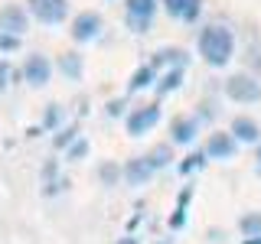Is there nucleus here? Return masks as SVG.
<instances>
[{
	"instance_id": "f257e3e1",
	"label": "nucleus",
	"mask_w": 261,
	"mask_h": 244,
	"mask_svg": "<svg viewBox=\"0 0 261 244\" xmlns=\"http://www.w3.org/2000/svg\"><path fill=\"white\" fill-rule=\"evenodd\" d=\"M196 46H199V55L212 69H222V65H228V59H232V52H235V36L222 23H212V26H206L199 33V43Z\"/></svg>"
},
{
	"instance_id": "f03ea898",
	"label": "nucleus",
	"mask_w": 261,
	"mask_h": 244,
	"mask_svg": "<svg viewBox=\"0 0 261 244\" xmlns=\"http://www.w3.org/2000/svg\"><path fill=\"white\" fill-rule=\"evenodd\" d=\"M225 95L239 104H251L261 98V81H255L251 75H232L225 81Z\"/></svg>"
},
{
	"instance_id": "7ed1b4c3",
	"label": "nucleus",
	"mask_w": 261,
	"mask_h": 244,
	"mask_svg": "<svg viewBox=\"0 0 261 244\" xmlns=\"http://www.w3.org/2000/svg\"><path fill=\"white\" fill-rule=\"evenodd\" d=\"M30 13L46 26H59L69 16V4L65 0H30Z\"/></svg>"
},
{
	"instance_id": "20e7f679",
	"label": "nucleus",
	"mask_w": 261,
	"mask_h": 244,
	"mask_svg": "<svg viewBox=\"0 0 261 244\" xmlns=\"http://www.w3.org/2000/svg\"><path fill=\"white\" fill-rule=\"evenodd\" d=\"M153 13H157V0H127V26L134 33H147Z\"/></svg>"
},
{
	"instance_id": "39448f33",
	"label": "nucleus",
	"mask_w": 261,
	"mask_h": 244,
	"mask_svg": "<svg viewBox=\"0 0 261 244\" xmlns=\"http://www.w3.org/2000/svg\"><path fill=\"white\" fill-rule=\"evenodd\" d=\"M160 120V108L157 104H144V108H134L127 114V134L130 137H144L147 130Z\"/></svg>"
},
{
	"instance_id": "423d86ee",
	"label": "nucleus",
	"mask_w": 261,
	"mask_h": 244,
	"mask_svg": "<svg viewBox=\"0 0 261 244\" xmlns=\"http://www.w3.org/2000/svg\"><path fill=\"white\" fill-rule=\"evenodd\" d=\"M101 16L98 13H79L75 20H72V39H75V43H92V39L98 36V33H101Z\"/></svg>"
},
{
	"instance_id": "0eeeda50",
	"label": "nucleus",
	"mask_w": 261,
	"mask_h": 244,
	"mask_svg": "<svg viewBox=\"0 0 261 244\" xmlns=\"http://www.w3.org/2000/svg\"><path fill=\"white\" fill-rule=\"evenodd\" d=\"M163 10L183 23H196L202 13V0H163Z\"/></svg>"
},
{
	"instance_id": "6e6552de",
	"label": "nucleus",
	"mask_w": 261,
	"mask_h": 244,
	"mask_svg": "<svg viewBox=\"0 0 261 244\" xmlns=\"http://www.w3.org/2000/svg\"><path fill=\"white\" fill-rule=\"evenodd\" d=\"M23 75H27V81H30V85L43 88L46 81H49V75H53V65H49V59H46V55H30V59H27V65H23Z\"/></svg>"
},
{
	"instance_id": "1a4fd4ad",
	"label": "nucleus",
	"mask_w": 261,
	"mask_h": 244,
	"mask_svg": "<svg viewBox=\"0 0 261 244\" xmlns=\"http://www.w3.org/2000/svg\"><path fill=\"white\" fill-rule=\"evenodd\" d=\"M0 29H4L7 36L27 33V10H20V7H4V10H0Z\"/></svg>"
},
{
	"instance_id": "9d476101",
	"label": "nucleus",
	"mask_w": 261,
	"mask_h": 244,
	"mask_svg": "<svg viewBox=\"0 0 261 244\" xmlns=\"http://www.w3.org/2000/svg\"><path fill=\"white\" fill-rule=\"evenodd\" d=\"M235 137L232 134H212L209 137V146H206V157L212 160H232L235 157Z\"/></svg>"
},
{
	"instance_id": "9b49d317",
	"label": "nucleus",
	"mask_w": 261,
	"mask_h": 244,
	"mask_svg": "<svg viewBox=\"0 0 261 244\" xmlns=\"http://www.w3.org/2000/svg\"><path fill=\"white\" fill-rule=\"evenodd\" d=\"M196 130H199V120L196 117H176L170 124V134H173V143H193Z\"/></svg>"
},
{
	"instance_id": "f8f14e48",
	"label": "nucleus",
	"mask_w": 261,
	"mask_h": 244,
	"mask_svg": "<svg viewBox=\"0 0 261 244\" xmlns=\"http://www.w3.org/2000/svg\"><path fill=\"white\" fill-rule=\"evenodd\" d=\"M150 176H153V166L147 163V157H144V160H130L127 166H124V179H127V186H144Z\"/></svg>"
},
{
	"instance_id": "ddd939ff",
	"label": "nucleus",
	"mask_w": 261,
	"mask_h": 244,
	"mask_svg": "<svg viewBox=\"0 0 261 244\" xmlns=\"http://www.w3.org/2000/svg\"><path fill=\"white\" fill-rule=\"evenodd\" d=\"M232 137H235V140H242V143H258L261 130H258V124L251 117H235L232 120Z\"/></svg>"
},
{
	"instance_id": "4468645a",
	"label": "nucleus",
	"mask_w": 261,
	"mask_h": 244,
	"mask_svg": "<svg viewBox=\"0 0 261 244\" xmlns=\"http://www.w3.org/2000/svg\"><path fill=\"white\" fill-rule=\"evenodd\" d=\"M239 228H242V234H245V238H251V241L261 238V215H258V211L245 215L242 222H239Z\"/></svg>"
},
{
	"instance_id": "2eb2a0df",
	"label": "nucleus",
	"mask_w": 261,
	"mask_h": 244,
	"mask_svg": "<svg viewBox=\"0 0 261 244\" xmlns=\"http://www.w3.org/2000/svg\"><path fill=\"white\" fill-rule=\"evenodd\" d=\"M153 81V65H141V69L134 72V75H130V92H137V88H147Z\"/></svg>"
},
{
	"instance_id": "dca6fc26",
	"label": "nucleus",
	"mask_w": 261,
	"mask_h": 244,
	"mask_svg": "<svg viewBox=\"0 0 261 244\" xmlns=\"http://www.w3.org/2000/svg\"><path fill=\"white\" fill-rule=\"evenodd\" d=\"M179 81H183V69H173V72H167V75L160 78L157 92L160 95H170V92H176V88H179Z\"/></svg>"
},
{
	"instance_id": "f3484780",
	"label": "nucleus",
	"mask_w": 261,
	"mask_h": 244,
	"mask_svg": "<svg viewBox=\"0 0 261 244\" xmlns=\"http://www.w3.org/2000/svg\"><path fill=\"white\" fill-rule=\"evenodd\" d=\"M173 160V153H170V146H157V150L147 157V163H150L153 169H160V166H167V163Z\"/></svg>"
},
{
	"instance_id": "a211bd4d",
	"label": "nucleus",
	"mask_w": 261,
	"mask_h": 244,
	"mask_svg": "<svg viewBox=\"0 0 261 244\" xmlns=\"http://www.w3.org/2000/svg\"><path fill=\"white\" fill-rule=\"evenodd\" d=\"M62 72H65V75H72V78H79V55H75V52H65Z\"/></svg>"
},
{
	"instance_id": "6ab92c4d",
	"label": "nucleus",
	"mask_w": 261,
	"mask_h": 244,
	"mask_svg": "<svg viewBox=\"0 0 261 244\" xmlns=\"http://www.w3.org/2000/svg\"><path fill=\"white\" fill-rule=\"evenodd\" d=\"M160 62H176L179 69H183V52H179V49H163V52H160Z\"/></svg>"
},
{
	"instance_id": "aec40b11",
	"label": "nucleus",
	"mask_w": 261,
	"mask_h": 244,
	"mask_svg": "<svg viewBox=\"0 0 261 244\" xmlns=\"http://www.w3.org/2000/svg\"><path fill=\"white\" fill-rule=\"evenodd\" d=\"M202 160H206V157H202V153H196V157H190V160L183 163V166H179V173H193V169H199V166H202Z\"/></svg>"
},
{
	"instance_id": "412c9836",
	"label": "nucleus",
	"mask_w": 261,
	"mask_h": 244,
	"mask_svg": "<svg viewBox=\"0 0 261 244\" xmlns=\"http://www.w3.org/2000/svg\"><path fill=\"white\" fill-rule=\"evenodd\" d=\"M20 46V36H7V33H0V49H16Z\"/></svg>"
},
{
	"instance_id": "4be33fe9",
	"label": "nucleus",
	"mask_w": 261,
	"mask_h": 244,
	"mask_svg": "<svg viewBox=\"0 0 261 244\" xmlns=\"http://www.w3.org/2000/svg\"><path fill=\"white\" fill-rule=\"evenodd\" d=\"M85 153H88V143H85V140H79V143L69 150V160H79V157H85Z\"/></svg>"
},
{
	"instance_id": "5701e85b",
	"label": "nucleus",
	"mask_w": 261,
	"mask_h": 244,
	"mask_svg": "<svg viewBox=\"0 0 261 244\" xmlns=\"http://www.w3.org/2000/svg\"><path fill=\"white\" fill-rule=\"evenodd\" d=\"M114 176H118V166H101V179H105V182H114Z\"/></svg>"
},
{
	"instance_id": "b1692460",
	"label": "nucleus",
	"mask_w": 261,
	"mask_h": 244,
	"mask_svg": "<svg viewBox=\"0 0 261 244\" xmlns=\"http://www.w3.org/2000/svg\"><path fill=\"white\" fill-rule=\"evenodd\" d=\"M7 78H10V69H7V65H0V88H4Z\"/></svg>"
},
{
	"instance_id": "393cba45",
	"label": "nucleus",
	"mask_w": 261,
	"mask_h": 244,
	"mask_svg": "<svg viewBox=\"0 0 261 244\" xmlns=\"http://www.w3.org/2000/svg\"><path fill=\"white\" fill-rule=\"evenodd\" d=\"M245 244H261V238H255V241H245Z\"/></svg>"
},
{
	"instance_id": "a878e982",
	"label": "nucleus",
	"mask_w": 261,
	"mask_h": 244,
	"mask_svg": "<svg viewBox=\"0 0 261 244\" xmlns=\"http://www.w3.org/2000/svg\"><path fill=\"white\" fill-rule=\"evenodd\" d=\"M258 169H261V150H258Z\"/></svg>"
}]
</instances>
